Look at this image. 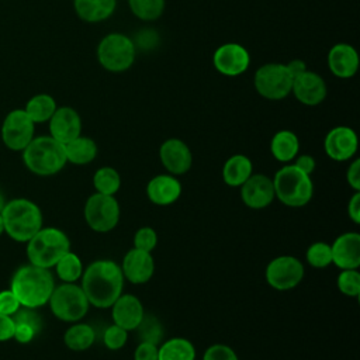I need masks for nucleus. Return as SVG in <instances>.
<instances>
[{
    "instance_id": "nucleus-46",
    "label": "nucleus",
    "mask_w": 360,
    "mask_h": 360,
    "mask_svg": "<svg viewBox=\"0 0 360 360\" xmlns=\"http://www.w3.org/2000/svg\"><path fill=\"white\" fill-rule=\"evenodd\" d=\"M347 214L354 224H360V191H354L352 195L347 204Z\"/></svg>"
},
{
    "instance_id": "nucleus-5",
    "label": "nucleus",
    "mask_w": 360,
    "mask_h": 360,
    "mask_svg": "<svg viewBox=\"0 0 360 360\" xmlns=\"http://www.w3.org/2000/svg\"><path fill=\"white\" fill-rule=\"evenodd\" d=\"M70 250V240L68 235L55 226L41 228L27 242V257L30 264L52 269L58 260Z\"/></svg>"
},
{
    "instance_id": "nucleus-6",
    "label": "nucleus",
    "mask_w": 360,
    "mask_h": 360,
    "mask_svg": "<svg viewBox=\"0 0 360 360\" xmlns=\"http://www.w3.org/2000/svg\"><path fill=\"white\" fill-rule=\"evenodd\" d=\"M271 180L276 198L287 207H304L314 195V183L311 176L301 172L292 163L284 165L278 169Z\"/></svg>"
},
{
    "instance_id": "nucleus-2",
    "label": "nucleus",
    "mask_w": 360,
    "mask_h": 360,
    "mask_svg": "<svg viewBox=\"0 0 360 360\" xmlns=\"http://www.w3.org/2000/svg\"><path fill=\"white\" fill-rule=\"evenodd\" d=\"M55 288V280L49 269L25 264L15 270L10 290L17 297L21 307L37 309L48 304Z\"/></svg>"
},
{
    "instance_id": "nucleus-45",
    "label": "nucleus",
    "mask_w": 360,
    "mask_h": 360,
    "mask_svg": "<svg viewBox=\"0 0 360 360\" xmlns=\"http://www.w3.org/2000/svg\"><path fill=\"white\" fill-rule=\"evenodd\" d=\"M292 165L309 176L314 173V170L316 167V162L311 155H300Z\"/></svg>"
},
{
    "instance_id": "nucleus-10",
    "label": "nucleus",
    "mask_w": 360,
    "mask_h": 360,
    "mask_svg": "<svg viewBox=\"0 0 360 360\" xmlns=\"http://www.w3.org/2000/svg\"><path fill=\"white\" fill-rule=\"evenodd\" d=\"M256 91L269 100H281L291 93L292 76L283 63H266L255 73Z\"/></svg>"
},
{
    "instance_id": "nucleus-40",
    "label": "nucleus",
    "mask_w": 360,
    "mask_h": 360,
    "mask_svg": "<svg viewBox=\"0 0 360 360\" xmlns=\"http://www.w3.org/2000/svg\"><path fill=\"white\" fill-rule=\"evenodd\" d=\"M202 360H239V357L232 347L222 343H215L207 347Z\"/></svg>"
},
{
    "instance_id": "nucleus-26",
    "label": "nucleus",
    "mask_w": 360,
    "mask_h": 360,
    "mask_svg": "<svg viewBox=\"0 0 360 360\" xmlns=\"http://www.w3.org/2000/svg\"><path fill=\"white\" fill-rule=\"evenodd\" d=\"M252 174V160L242 153L232 155L222 167V180L229 187H240Z\"/></svg>"
},
{
    "instance_id": "nucleus-13",
    "label": "nucleus",
    "mask_w": 360,
    "mask_h": 360,
    "mask_svg": "<svg viewBox=\"0 0 360 360\" xmlns=\"http://www.w3.org/2000/svg\"><path fill=\"white\" fill-rule=\"evenodd\" d=\"M214 68L225 76H239L248 70L250 55L245 46L236 42H228L218 46L212 56Z\"/></svg>"
},
{
    "instance_id": "nucleus-35",
    "label": "nucleus",
    "mask_w": 360,
    "mask_h": 360,
    "mask_svg": "<svg viewBox=\"0 0 360 360\" xmlns=\"http://www.w3.org/2000/svg\"><path fill=\"white\" fill-rule=\"evenodd\" d=\"M305 257L309 266L315 269H326L329 264H332L330 245L326 242H314L308 246Z\"/></svg>"
},
{
    "instance_id": "nucleus-11",
    "label": "nucleus",
    "mask_w": 360,
    "mask_h": 360,
    "mask_svg": "<svg viewBox=\"0 0 360 360\" xmlns=\"http://www.w3.org/2000/svg\"><path fill=\"white\" fill-rule=\"evenodd\" d=\"M0 136L7 149L21 152L35 136V122L27 115L24 108H14L4 117Z\"/></svg>"
},
{
    "instance_id": "nucleus-42",
    "label": "nucleus",
    "mask_w": 360,
    "mask_h": 360,
    "mask_svg": "<svg viewBox=\"0 0 360 360\" xmlns=\"http://www.w3.org/2000/svg\"><path fill=\"white\" fill-rule=\"evenodd\" d=\"M158 347L155 343L141 342L134 352V360H158Z\"/></svg>"
},
{
    "instance_id": "nucleus-27",
    "label": "nucleus",
    "mask_w": 360,
    "mask_h": 360,
    "mask_svg": "<svg viewBox=\"0 0 360 360\" xmlns=\"http://www.w3.org/2000/svg\"><path fill=\"white\" fill-rule=\"evenodd\" d=\"M300 141L292 131L281 129L276 132L270 141V152L273 158L281 163H288L297 158Z\"/></svg>"
},
{
    "instance_id": "nucleus-37",
    "label": "nucleus",
    "mask_w": 360,
    "mask_h": 360,
    "mask_svg": "<svg viewBox=\"0 0 360 360\" xmlns=\"http://www.w3.org/2000/svg\"><path fill=\"white\" fill-rule=\"evenodd\" d=\"M139 330V336H141V342H149V343H160L162 338H163V329L160 322L152 316V315H146L143 316L142 322L139 323V326L136 328Z\"/></svg>"
},
{
    "instance_id": "nucleus-7",
    "label": "nucleus",
    "mask_w": 360,
    "mask_h": 360,
    "mask_svg": "<svg viewBox=\"0 0 360 360\" xmlns=\"http://www.w3.org/2000/svg\"><path fill=\"white\" fill-rule=\"evenodd\" d=\"M135 44L121 32L107 34L97 46L98 63L108 72L128 70L135 62Z\"/></svg>"
},
{
    "instance_id": "nucleus-4",
    "label": "nucleus",
    "mask_w": 360,
    "mask_h": 360,
    "mask_svg": "<svg viewBox=\"0 0 360 360\" xmlns=\"http://www.w3.org/2000/svg\"><path fill=\"white\" fill-rule=\"evenodd\" d=\"M0 214L4 232L15 242H28L42 228L41 208L27 198L7 201Z\"/></svg>"
},
{
    "instance_id": "nucleus-48",
    "label": "nucleus",
    "mask_w": 360,
    "mask_h": 360,
    "mask_svg": "<svg viewBox=\"0 0 360 360\" xmlns=\"http://www.w3.org/2000/svg\"><path fill=\"white\" fill-rule=\"evenodd\" d=\"M4 205H6V197H4V194L0 191V212H1V210H3Z\"/></svg>"
},
{
    "instance_id": "nucleus-1",
    "label": "nucleus",
    "mask_w": 360,
    "mask_h": 360,
    "mask_svg": "<svg viewBox=\"0 0 360 360\" xmlns=\"http://www.w3.org/2000/svg\"><path fill=\"white\" fill-rule=\"evenodd\" d=\"M80 287L90 305L101 309L111 308L124 288L121 266L108 259L93 262L83 271Z\"/></svg>"
},
{
    "instance_id": "nucleus-32",
    "label": "nucleus",
    "mask_w": 360,
    "mask_h": 360,
    "mask_svg": "<svg viewBox=\"0 0 360 360\" xmlns=\"http://www.w3.org/2000/svg\"><path fill=\"white\" fill-rule=\"evenodd\" d=\"M55 269H56L58 277L63 283H76L79 278H82V274H83L82 259L70 250L58 260V263L55 264Z\"/></svg>"
},
{
    "instance_id": "nucleus-18",
    "label": "nucleus",
    "mask_w": 360,
    "mask_h": 360,
    "mask_svg": "<svg viewBox=\"0 0 360 360\" xmlns=\"http://www.w3.org/2000/svg\"><path fill=\"white\" fill-rule=\"evenodd\" d=\"M291 91L300 103L305 105H318L325 100L328 87L318 73L304 70L292 79Z\"/></svg>"
},
{
    "instance_id": "nucleus-22",
    "label": "nucleus",
    "mask_w": 360,
    "mask_h": 360,
    "mask_svg": "<svg viewBox=\"0 0 360 360\" xmlns=\"http://www.w3.org/2000/svg\"><path fill=\"white\" fill-rule=\"evenodd\" d=\"M146 195L149 201L156 205H170L180 198L181 183L173 174H158L149 180Z\"/></svg>"
},
{
    "instance_id": "nucleus-9",
    "label": "nucleus",
    "mask_w": 360,
    "mask_h": 360,
    "mask_svg": "<svg viewBox=\"0 0 360 360\" xmlns=\"http://www.w3.org/2000/svg\"><path fill=\"white\" fill-rule=\"evenodd\" d=\"M86 224L98 233H107L112 231L120 221V204L114 195L94 193L84 204Z\"/></svg>"
},
{
    "instance_id": "nucleus-12",
    "label": "nucleus",
    "mask_w": 360,
    "mask_h": 360,
    "mask_svg": "<svg viewBox=\"0 0 360 360\" xmlns=\"http://www.w3.org/2000/svg\"><path fill=\"white\" fill-rule=\"evenodd\" d=\"M305 270L300 259L294 256L274 257L264 271L267 284L277 291H288L295 288L304 278Z\"/></svg>"
},
{
    "instance_id": "nucleus-20",
    "label": "nucleus",
    "mask_w": 360,
    "mask_h": 360,
    "mask_svg": "<svg viewBox=\"0 0 360 360\" xmlns=\"http://www.w3.org/2000/svg\"><path fill=\"white\" fill-rule=\"evenodd\" d=\"M112 322L125 330H135L145 316L141 300L134 294H121L111 305Z\"/></svg>"
},
{
    "instance_id": "nucleus-36",
    "label": "nucleus",
    "mask_w": 360,
    "mask_h": 360,
    "mask_svg": "<svg viewBox=\"0 0 360 360\" xmlns=\"http://www.w3.org/2000/svg\"><path fill=\"white\" fill-rule=\"evenodd\" d=\"M338 288L343 295L359 297L360 294V273L359 269L342 270L338 276Z\"/></svg>"
},
{
    "instance_id": "nucleus-31",
    "label": "nucleus",
    "mask_w": 360,
    "mask_h": 360,
    "mask_svg": "<svg viewBox=\"0 0 360 360\" xmlns=\"http://www.w3.org/2000/svg\"><path fill=\"white\" fill-rule=\"evenodd\" d=\"M56 108H58L56 101L51 94L39 93L32 96L25 103L24 111L35 124H42L49 121V118L53 115Z\"/></svg>"
},
{
    "instance_id": "nucleus-33",
    "label": "nucleus",
    "mask_w": 360,
    "mask_h": 360,
    "mask_svg": "<svg viewBox=\"0 0 360 360\" xmlns=\"http://www.w3.org/2000/svg\"><path fill=\"white\" fill-rule=\"evenodd\" d=\"M93 186L96 193L114 195L121 187V176L114 167L103 166L96 170L93 176Z\"/></svg>"
},
{
    "instance_id": "nucleus-47",
    "label": "nucleus",
    "mask_w": 360,
    "mask_h": 360,
    "mask_svg": "<svg viewBox=\"0 0 360 360\" xmlns=\"http://www.w3.org/2000/svg\"><path fill=\"white\" fill-rule=\"evenodd\" d=\"M285 66H287L288 72L291 73L292 79H294L295 76H298L300 73H302L304 70H307V65H305V62L301 60V59H294V60L288 62Z\"/></svg>"
},
{
    "instance_id": "nucleus-34",
    "label": "nucleus",
    "mask_w": 360,
    "mask_h": 360,
    "mask_svg": "<svg viewBox=\"0 0 360 360\" xmlns=\"http://www.w3.org/2000/svg\"><path fill=\"white\" fill-rule=\"evenodd\" d=\"M128 4L132 14L143 21L158 20L165 10V0H128Z\"/></svg>"
},
{
    "instance_id": "nucleus-16",
    "label": "nucleus",
    "mask_w": 360,
    "mask_h": 360,
    "mask_svg": "<svg viewBox=\"0 0 360 360\" xmlns=\"http://www.w3.org/2000/svg\"><path fill=\"white\" fill-rule=\"evenodd\" d=\"M240 198L243 204L252 210H263L269 207L276 198L273 180L262 173L252 174L240 186Z\"/></svg>"
},
{
    "instance_id": "nucleus-21",
    "label": "nucleus",
    "mask_w": 360,
    "mask_h": 360,
    "mask_svg": "<svg viewBox=\"0 0 360 360\" xmlns=\"http://www.w3.org/2000/svg\"><path fill=\"white\" fill-rule=\"evenodd\" d=\"M332 263L340 270L360 267V235L346 232L339 235L330 245Z\"/></svg>"
},
{
    "instance_id": "nucleus-43",
    "label": "nucleus",
    "mask_w": 360,
    "mask_h": 360,
    "mask_svg": "<svg viewBox=\"0 0 360 360\" xmlns=\"http://www.w3.org/2000/svg\"><path fill=\"white\" fill-rule=\"evenodd\" d=\"M346 180L354 191H360V159H354L346 172Z\"/></svg>"
},
{
    "instance_id": "nucleus-17",
    "label": "nucleus",
    "mask_w": 360,
    "mask_h": 360,
    "mask_svg": "<svg viewBox=\"0 0 360 360\" xmlns=\"http://www.w3.org/2000/svg\"><path fill=\"white\" fill-rule=\"evenodd\" d=\"M48 122L49 135L63 145L82 135V118L72 107H58Z\"/></svg>"
},
{
    "instance_id": "nucleus-15",
    "label": "nucleus",
    "mask_w": 360,
    "mask_h": 360,
    "mask_svg": "<svg viewBox=\"0 0 360 360\" xmlns=\"http://www.w3.org/2000/svg\"><path fill=\"white\" fill-rule=\"evenodd\" d=\"M163 167L173 176H181L191 169L193 153L186 142L179 138L166 139L159 149Z\"/></svg>"
},
{
    "instance_id": "nucleus-23",
    "label": "nucleus",
    "mask_w": 360,
    "mask_h": 360,
    "mask_svg": "<svg viewBox=\"0 0 360 360\" xmlns=\"http://www.w3.org/2000/svg\"><path fill=\"white\" fill-rule=\"evenodd\" d=\"M328 66L330 72L340 79H350L359 69L357 51L349 44H336L329 49Z\"/></svg>"
},
{
    "instance_id": "nucleus-49",
    "label": "nucleus",
    "mask_w": 360,
    "mask_h": 360,
    "mask_svg": "<svg viewBox=\"0 0 360 360\" xmlns=\"http://www.w3.org/2000/svg\"><path fill=\"white\" fill-rule=\"evenodd\" d=\"M4 232V225H3V218H1V214H0V235Z\"/></svg>"
},
{
    "instance_id": "nucleus-8",
    "label": "nucleus",
    "mask_w": 360,
    "mask_h": 360,
    "mask_svg": "<svg viewBox=\"0 0 360 360\" xmlns=\"http://www.w3.org/2000/svg\"><path fill=\"white\" fill-rule=\"evenodd\" d=\"M52 314L63 322H79L89 311V301L80 285L63 283L53 288L48 301Z\"/></svg>"
},
{
    "instance_id": "nucleus-24",
    "label": "nucleus",
    "mask_w": 360,
    "mask_h": 360,
    "mask_svg": "<svg viewBox=\"0 0 360 360\" xmlns=\"http://www.w3.org/2000/svg\"><path fill=\"white\" fill-rule=\"evenodd\" d=\"M14 338L18 343H30L42 328L41 316L32 309L21 307L14 315Z\"/></svg>"
},
{
    "instance_id": "nucleus-30",
    "label": "nucleus",
    "mask_w": 360,
    "mask_h": 360,
    "mask_svg": "<svg viewBox=\"0 0 360 360\" xmlns=\"http://www.w3.org/2000/svg\"><path fill=\"white\" fill-rule=\"evenodd\" d=\"M195 347L186 338H172L158 347V360H195Z\"/></svg>"
},
{
    "instance_id": "nucleus-25",
    "label": "nucleus",
    "mask_w": 360,
    "mask_h": 360,
    "mask_svg": "<svg viewBox=\"0 0 360 360\" xmlns=\"http://www.w3.org/2000/svg\"><path fill=\"white\" fill-rule=\"evenodd\" d=\"M77 17L86 22H100L112 15L117 0H73Z\"/></svg>"
},
{
    "instance_id": "nucleus-19",
    "label": "nucleus",
    "mask_w": 360,
    "mask_h": 360,
    "mask_svg": "<svg viewBox=\"0 0 360 360\" xmlns=\"http://www.w3.org/2000/svg\"><path fill=\"white\" fill-rule=\"evenodd\" d=\"M120 266L124 278L132 284H145L155 273V260L152 255L136 248H132L125 253Z\"/></svg>"
},
{
    "instance_id": "nucleus-14",
    "label": "nucleus",
    "mask_w": 360,
    "mask_h": 360,
    "mask_svg": "<svg viewBox=\"0 0 360 360\" xmlns=\"http://www.w3.org/2000/svg\"><path fill=\"white\" fill-rule=\"evenodd\" d=\"M359 141L356 132L345 125L332 128L323 141V149L326 155L336 162H345L352 159L357 152Z\"/></svg>"
},
{
    "instance_id": "nucleus-41",
    "label": "nucleus",
    "mask_w": 360,
    "mask_h": 360,
    "mask_svg": "<svg viewBox=\"0 0 360 360\" xmlns=\"http://www.w3.org/2000/svg\"><path fill=\"white\" fill-rule=\"evenodd\" d=\"M20 308L21 305L11 290L0 291V314L13 316Z\"/></svg>"
},
{
    "instance_id": "nucleus-39",
    "label": "nucleus",
    "mask_w": 360,
    "mask_h": 360,
    "mask_svg": "<svg viewBox=\"0 0 360 360\" xmlns=\"http://www.w3.org/2000/svg\"><path fill=\"white\" fill-rule=\"evenodd\" d=\"M156 245H158V233L152 226H142L135 232L134 248L150 253L156 248Z\"/></svg>"
},
{
    "instance_id": "nucleus-28",
    "label": "nucleus",
    "mask_w": 360,
    "mask_h": 360,
    "mask_svg": "<svg viewBox=\"0 0 360 360\" xmlns=\"http://www.w3.org/2000/svg\"><path fill=\"white\" fill-rule=\"evenodd\" d=\"M65 153H66V160L69 163L83 166L96 159L97 145L91 138L79 135L77 138L65 143Z\"/></svg>"
},
{
    "instance_id": "nucleus-38",
    "label": "nucleus",
    "mask_w": 360,
    "mask_h": 360,
    "mask_svg": "<svg viewBox=\"0 0 360 360\" xmlns=\"http://www.w3.org/2000/svg\"><path fill=\"white\" fill-rule=\"evenodd\" d=\"M128 340V330L112 323L103 333V343L110 350H120Z\"/></svg>"
},
{
    "instance_id": "nucleus-3",
    "label": "nucleus",
    "mask_w": 360,
    "mask_h": 360,
    "mask_svg": "<svg viewBox=\"0 0 360 360\" xmlns=\"http://www.w3.org/2000/svg\"><path fill=\"white\" fill-rule=\"evenodd\" d=\"M21 152L25 167L31 173L42 177L59 173L68 163L65 145L51 135L34 136Z\"/></svg>"
},
{
    "instance_id": "nucleus-44",
    "label": "nucleus",
    "mask_w": 360,
    "mask_h": 360,
    "mask_svg": "<svg viewBox=\"0 0 360 360\" xmlns=\"http://www.w3.org/2000/svg\"><path fill=\"white\" fill-rule=\"evenodd\" d=\"M14 338V319L13 316L0 314V342Z\"/></svg>"
},
{
    "instance_id": "nucleus-29",
    "label": "nucleus",
    "mask_w": 360,
    "mask_h": 360,
    "mask_svg": "<svg viewBox=\"0 0 360 360\" xmlns=\"http://www.w3.org/2000/svg\"><path fill=\"white\" fill-rule=\"evenodd\" d=\"M96 340V332L91 325L83 322H73L63 335V343L66 347L75 352H83L93 346Z\"/></svg>"
}]
</instances>
